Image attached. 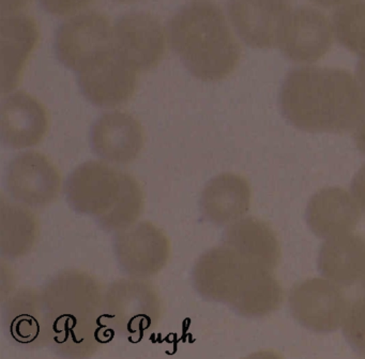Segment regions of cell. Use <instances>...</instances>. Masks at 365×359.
<instances>
[{
  "label": "cell",
  "mask_w": 365,
  "mask_h": 359,
  "mask_svg": "<svg viewBox=\"0 0 365 359\" xmlns=\"http://www.w3.org/2000/svg\"><path fill=\"white\" fill-rule=\"evenodd\" d=\"M116 52L114 29L99 12L78 14L63 22L55 37L58 61L76 74H82Z\"/></svg>",
  "instance_id": "6"
},
{
  "label": "cell",
  "mask_w": 365,
  "mask_h": 359,
  "mask_svg": "<svg viewBox=\"0 0 365 359\" xmlns=\"http://www.w3.org/2000/svg\"><path fill=\"white\" fill-rule=\"evenodd\" d=\"M333 26L319 10L299 7L290 14L279 46L286 59L299 64H313L330 51Z\"/></svg>",
  "instance_id": "14"
},
{
  "label": "cell",
  "mask_w": 365,
  "mask_h": 359,
  "mask_svg": "<svg viewBox=\"0 0 365 359\" xmlns=\"http://www.w3.org/2000/svg\"><path fill=\"white\" fill-rule=\"evenodd\" d=\"M279 108L297 129L341 133L356 128L364 116L365 95L346 70L303 66L284 79Z\"/></svg>",
  "instance_id": "2"
},
{
  "label": "cell",
  "mask_w": 365,
  "mask_h": 359,
  "mask_svg": "<svg viewBox=\"0 0 365 359\" xmlns=\"http://www.w3.org/2000/svg\"><path fill=\"white\" fill-rule=\"evenodd\" d=\"M89 141L93 153L102 161L125 166L142 153L144 129L133 115L113 111L98 117L91 127Z\"/></svg>",
  "instance_id": "13"
},
{
  "label": "cell",
  "mask_w": 365,
  "mask_h": 359,
  "mask_svg": "<svg viewBox=\"0 0 365 359\" xmlns=\"http://www.w3.org/2000/svg\"><path fill=\"white\" fill-rule=\"evenodd\" d=\"M93 0H39L48 14L56 16H71L88 7Z\"/></svg>",
  "instance_id": "27"
},
{
  "label": "cell",
  "mask_w": 365,
  "mask_h": 359,
  "mask_svg": "<svg viewBox=\"0 0 365 359\" xmlns=\"http://www.w3.org/2000/svg\"><path fill=\"white\" fill-rule=\"evenodd\" d=\"M39 29L21 12L1 19V93H11L22 79L25 65L39 41Z\"/></svg>",
  "instance_id": "18"
},
{
  "label": "cell",
  "mask_w": 365,
  "mask_h": 359,
  "mask_svg": "<svg viewBox=\"0 0 365 359\" xmlns=\"http://www.w3.org/2000/svg\"><path fill=\"white\" fill-rule=\"evenodd\" d=\"M312 3L324 8L343 7L354 0H311Z\"/></svg>",
  "instance_id": "32"
},
{
  "label": "cell",
  "mask_w": 365,
  "mask_h": 359,
  "mask_svg": "<svg viewBox=\"0 0 365 359\" xmlns=\"http://www.w3.org/2000/svg\"><path fill=\"white\" fill-rule=\"evenodd\" d=\"M360 217L354 198L337 187L324 188L316 192L305 211L307 226L320 238H331L351 232Z\"/></svg>",
  "instance_id": "20"
},
{
  "label": "cell",
  "mask_w": 365,
  "mask_h": 359,
  "mask_svg": "<svg viewBox=\"0 0 365 359\" xmlns=\"http://www.w3.org/2000/svg\"><path fill=\"white\" fill-rule=\"evenodd\" d=\"M222 243L274 270L281 258L279 238L268 223L257 218H241L224 231Z\"/></svg>",
  "instance_id": "22"
},
{
  "label": "cell",
  "mask_w": 365,
  "mask_h": 359,
  "mask_svg": "<svg viewBox=\"0 0 365 359\" xmlns=\"http://www.w3.org/2000/svg\"><path fill=\"white\" fill-rule=\"evenodd\" d=\"M5 188L14 202L29 208H43L58 198L61 175L43 153L25 151L19 153L8 164Z\"/></svg>",
  "instance_id": "9"
},
{
  "label": "cell",
  "mask_w": 365,
  "mask_h": 359,
  "mask_svg": "<svg viewBox=\"0 0 365 359\" xmlns=\"http://www.w3.org/2000/svg\"><path fill=\"white\" fill-rule=\"evenodd\" d=\"M50 127L48 111L25 91L6 96L1 102V142L10 149L37 146Z\"/></svg>",
  "instance_id": "17"
},
{
  "label": "cell",
  "mask_w": 365,
  "mask_h": 359,
  "mask_svg": "<svg viewBox=\"0 0 365 359\" xmlns=\"http://www.w3.org/2000/svg\"><path fill=\"white\" fill-rule=\"evenodd\" d=\"M115 1H118V3L128 4L134 3V1H138V0H115Z\"/></svg>",
  "instance_id": "33"
},
{
  "label": "cell",
  "mask_w": 365,
  "mask_h": 359,
  "mask_svg": "<svg viewBox=\"0 0 365 359\" xmlns=\"http://www.w3.org/2000/svg\"><path fill=\"white\" fill-rule=\"evenodd\" d=\"M125 172L106 161H87L68 176L65 196L70 208L95 219L108 213L118 202Z\"/></svg>",
  "instance_id": "7"
},
{
  "label": "cell",
  "mask_w": 365,
  "mask_h": 359,
  "mask_svg": "<svg viewBox=\"0 0 365 359\" xmlns=\"http://www.w3.org/2000/svg\"><path fill=\"white\" fill-rule=\"evenodd\" d=\"M227 12L241 40L264 50L279 46L292 8L290 0H228Z\"/></svg>",
  "instance_id": "11"
},
{
  "label": "cell",
  "mask_w": 365,
  "mask_h": 359,
  "mask_svg": "<svg viewBox=\"0 0 365 359\" xmlns=\"http://www.w3.org/2000/svg\"><path fill=\"white\" fill-rule=\"evenodd\" d=\"M104 288L91 273L65 269L41 290L50 348L61 358L95 355L114 333L103 322Z\"/></svg>",
  "instance_id": "1"
},
{
  "label": "cell",
  "mask_w": 365,
  "mask_h": 359,
  "mask_svg": "<svg viewBox=\"0 0 365 359\" xmlns=\"http://www.w3.org/2000/svg\"><path fill=\"white\" fill-rule=\"evenodd\" d=\"M0 224V256L14 261L33 251L39 239L40 224L31 208L1 196Z\"/></svg>",
  "instance_id": "23"
},
{
  "label": "cell",
  "mask_w": 365,
  "mask_h": 359,
  "mask_svg": "<svg viewBox=\"0 0 365 359\" xmlns=\"http://www.w3.org/2000/svg\"><path fill=\"white\" fill-rule=\"evenodd\" d=\"M289 308L299 324L318 333L337 330L349 310L343 290L322 278H312L294 285L290 290Z\"/></svg>",
  "instance_id": "10"
},
{
  "label": "cell",
  "mask_w": 365,
  "mask_h": 359,
  "mask_svg": "<svg viewBox=\"0 0 365 359\" xmlns=\"http://www.w3.org/2000/svg\"><path fill=\"white\" fill-rule=\"evenodd\" d=\"M356 81L365 95V54L360 56L356 65Z\"/></svg>",
  "instance_id": "31"
},
{
  "label": "cell",
  "mask_w": 365,
  "mask_h": 359,
  "mask_svg": "<svg viewBox=\"0 0 365 359\" xmlns=\"http://www.w3.org/2000/svg\"><path fill=\"white\" fill-rule=\"evenodd\" d=\"M192 281L205 300L227 305L243 318H264L283 303L273 270L223 243L198 258Z\"/></svg>",
  "instance_id": "3"
},
{
  "label": "cell",
  "mask_w": 365,
  "mask_h": 359,
  "mask_svg": "<svg viewBox=\"0 0 365 359\" xmlns=\"http://www.w3.org/2000/svg\"><path fill=\"white\" fill-rule=\"evenodd\" d=\"M1 322L10 342L20 348H50L41 292L23 286L1 300Z\"/></svg>",
  "instance_id": "15"
},
{
  "label": "cell",
  "mask_w": 365,
  "mask_h": 359,
  "mask_svg": "<svg viewBox=\"0 0 365 359\" xmlns=\"http://www.w3.org/2000/svg\"><path fill=\"white\" fill-rule=\"evenodd\" d=\"M163 305L148 279L120 278L104 290L103 322L114 335L140 339L159 324Z\"/></svg>",
  "instance_id": "5"
},
{
  "label": "cell",
  "mask_w": 365,
  "mask_h": 359,
  "mask_svg": "<svg viewBox=\"0 0 365 359\" xmlns=\"http://www.w3.org/2000/svg\"><path fill=\"white\" fill-rule=\"evenodd\" d=\"M114 41L117 54L138 71L157 67L166 52L165 29L146 12H131L118 19Z\"/></svg>",
  "instance_id": "12"
},
{
  "label": "cell",
  "mask_w": 365,
  "mask_h": 359,
  "mask_svg": "<svg viewBox=\"0 0 365 359\" xmlns=\"http://www.w3.org/2000/svg\"><path fill=\"white\" fill-rule=\"evenodd\" d=\"M333 31L337 41L354 54H365V4L350 3L333 16Z\"/></svg>",
  "instance_id": "25"
},
{
  "label": "cell",
  "mask_w": 365,
  "mask_h": 359,
  "mask_svg": "<svg viewBox=\"0 0 365 359\" xmlns=\"http://www.w3.org/2000/svg\"><path fill=\"white\" fill-rule=\"evenodd\" d=\"M354 138L356 148L360 153L365 155V114L354 130Z\"/></svg>",
  "instance_id": "29"
},
{
  "label": "cell",
  "mask_w": 365,
  "mask_h": 359,
  "mask_svg": "<svg viewBox=\"0 0 365 359\" xmlns=\"http://www.w3.org/2000/svg\"><path fill=\"white\" fill-rule=\"evenodd\" d=\"M168 37L181 63L198 80H223L240 61V46L221 8L210 1L179 9L168 22Z\"/></svg>",
  "instance_id": "4"
},
{
  "label": "cell",
  "mask_w": 365,
  "mask_h": 359,
  "mask_svg": "<svg viewBox=\"0 0 365 359\" xmlns=\"http://www.w3.org/2000/svg\"><path fill=\"white\" fill-rule=\"evenodd\" d=\"M343 333L354 352L365 357V296L358 299L348 310Z\"/></svg>",
  "instance_id": "26"
},
{
  "label": "cell",
  "mask_w": 365,
  "mask_h": 359,
  "mask_svg": "<svg viewBox=\"0 0 365 359\" xmlns=\"http://www.w3.org/2000/svg\"><path fill=\"white\" fill-rule=\"evenodd\" d=\"M81 93L98 108H112L127 103L138 87V70L117 52L95 67L78 74Z\"/></svg>",
  "instance_id": "16"
},
{
  "label": "cell",
  "mask_w": 365,
  "mask_h": 359,
  "mask_svg": "<svg viewBox=\"0 0 365 359\" xmlns=\"http://www.w3.org/2000/svg\"><path fill=\"white\" fill-rule=\"evenodd\" d=\"M251 198V186L245 177L224 173L210 179L202 189L200 213L213 226H227L247 215Z\"/></svg>",
  "instance_id": "19"
},
{
  "label": "cell",
  "mask_w": 365,
  "mask_h": 359,
  "mask_svg": "<svg viewBox=\"0 0 365 359\" xmlns=\"http://www.w3.org/2000/svg\"><path fill=\"white\" fill-rule=\"evenodd\" d=\"M364 290H365V279H364Z\"/></svg>",
  "instance_id": "34"
},
{
  "label": "cell",
  "mask_w": 365,
  "mask_h": 359,
  "mask_svg": "<svg viewBox=\"0 0 365 359\" xmlns=\"http://www.w3.org/2000/svg\"><path fill=\"white\" fill-rule=\"evenodd\" d=\"M29 0H1L4 14L19 12L29 4Z\"/></svg>",
  "instance_id": "30"
},
{
  "label": "cell",
  "mask_w": 365,
  "mask_h": 359,
  "mask_svg": "<svg viewBox=\"0 0 365 359\" xmlns=\"http://www.w3.org/2000/svg\"><path fill=\"white\" fill-rule=\"evenodd\" d=\"M144 192L135 177L125 172L123 192L114 207L97 218L98 226L108 233H117L135 224L144 211Z\"/></svg>",
  "instance_id": "24"
},
{
  "label": "cell",
  "mask_w": 365,
  "mask_h": 359,
  "mask_svg": "<svg viewBox=\"0 0 365 359\" xmlns=\"http://www.w3.org/2000/svg\"><path fill=\"white\" fill-rule=\"evenodd\" d=\"M351 193L358 206L365 213V164L352 179Z\"/></svg>",
  "instance_id": "28"
},
{
  "label": "cell",
  "mask_w": 365,
  "mask_h": 359,
  "mask_svg": "<svg viewBox=\"0 0 365 359\" xmlns=\"http://www.w3.org/2000/svg\"><path fill=\"white\" fill-rule=\"evenodd\" d=\"M113 248L120 270L138 279L155 277L170 258V239L150 221L136 222L115 233Z\"/></svg>",
  "instance_id": "8"
},
{
  "label": "cell",
  "mask_w": 365,
  "mask_h": 359,
  "mask_svg": "<svg viewBox=\"0 0 365 359\" xmlns=\"http://www.w3.org/2000/svg\"><path fill=\"white\" fill-rule=\"evenodd\" d=\"M319 273L341 285H352L365 279V238L345 233L327 239L318 256Z\"/></svg>",
  "instance_id": "21"
}]
</instances>
